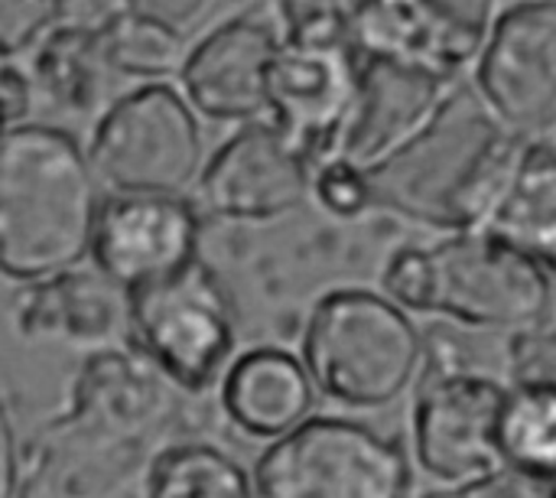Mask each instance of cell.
<instances>
[{"label": "cell", "mask_w": 556, "mask_h": 498, "mask_svg": "<svg viewBox=\"0 0 556 498\" xmlns=\"http://www.w3.org/2000/svg\"><path fill=\"white\" fill-rule=\"evenodd\" d=\"M182 395L130 343L91 349L68 404L20 450L23 498L143 496L150 457L179 437Z\"/></svg>", "instance_id": "cell-1"}, {"label": "cell", "mask_w": 556, "mask_h": 498, "mask_svg": "<svg viewBox=\"0 0 556 498\" xmlns=\"http://www.w3.org/2000/svg\"><path fill=\"white\" fill-rule=\"evenodd\" d=\"M554 274L556 264L489 228H450L433 241L397 245L381 267V294L407 313L508 333L556 320Z\"/></svg>", "instance_id": "cell-2"}, {"label": "cell", "mask_w": 556, "mask_h": 498, "mask_svg": "<svg viewBox=\"0 0 556 498\" xmlns=\"http://www.w3.org/2000/svg\"><path fill=\"white\" fill-rule=\"evenodd\" d=\"M101 186L75 134L23 121L0 130V274L33 281L88 261Z\"/></svg>", "instance_id": "cell-3"}, {"label": "cell", "mask_w": 556, "mask_h": 498, "mask_svg": "<svg viewBox=\"0 0 556 498\" xmlns=\"http://www.w3.org/2000/svg\"><path fill=\"white\" fill-rule=\"evenodd\" d=\"M525 137L498 124L459 82L440 117L394 160L368 173L378 209L440 232L479 228L492 212Z\"/></svg>", "instance_id": "cell-4"}, {"label": "cell", "mask_w": 556, "mask_h": 498, "mask_svg": "<svg viewBox=\"0 0 556 498\" xmlns=\"http://www.w3.org/2000/svg\"><path fill=\"white\" fill-rule=\"evenodd\" d=\"M420 359L417 323L381 290H326L303 320L300 362L313 388L349 411H381L401 401L417 382Z\"/></svg>", "instance_id": "cell-5"}, {"label": "cell", "mask_w": 556, "mask_h": 498, "mask_svg": "<svg viewBox=\"0 0 556 498\" xmlns=\"http://www.w3.org/2000/svg\"><path fill=\"white\" fill-rule=\"evenodd\" d=\"M127 343L182 395L202 398L238 346L235 297L199 254L179 271L127 290Z\"/></svg>", "instance_id": "cell-6"}, {"label": "cell", "mask_w": 556, "mask_h": 498, "mask_svg": "<svg viewBox=\"0 0 556 498\" xmlns=\"http://www.w3.org/2000/svg\"><path fill=\"white\" fill-rule=\"evenodd\" d=\"M85 160L104 192H179L202 170L199 114L169 78H147L94 114Z\"/></svg>", "instance_id": "cell-7"}, {"label": "cell", "mask_w": 556, "mask_h": 498, "mask_svg": "<svg viewBox=\"0 0 556 498\" xmlns=\"http://www.w3.org/2000/svg\"><path fill=\"white\" fill-rule=\"evenodd\" d=\"M414 470L401 440L349 418H303L267 440L251 486L261 498H404Z\"/></svg>", "instance_id": "cell-8"}, {"label": "cell", "mask_w": 556, "mask_h": 498, "mask_svg": "<svg viewBox=\"0 0 556 498\" xmlns=\"http://www.w3.org/2000/svg\"><path fill=\"white\" fill-rule=\"evenodd\" d=\"M505 382L485 369L417 372L410 440L417 466L450 496L482 483L505 466L495 444V421Z\"/></svg>", "instance_id": "cell-9"}, {"label": "cell", "mask_w": 556, "mask_h": 498, "mask_svg": "<svg viewBox=\"0 0 556 498\" xmlns=\"http://www.w3.org/2000/svg\"><path fill=\"white\" fill-rule=\"evenodd\" d=\"M472 91L521 137L556 134V0H518L495 13L476 59Z\"/></svg>", "instance_id": "cell-10"}, {"label": "cell", "mask_w": 556, "mask_h": 498, "mask_svg": "<svg viewBox=\"0 0 556 498\" xmlns=\"http://www.w3.org/2000/svg\"><path fill=\"white\" fill-rule=\"evenodd\" d=\"M309 160L267 117H254L202 163L192 202L205 219L270 225L309 206Z\"/></svg>", "instance_id": "cell-11"}, {"label": "cell", "mask_w": 556, "mask_h": 498, "mask_svg": "<svg viewBox=\"0 0 556 498\" xmlns=\"http://www.w3.org/2000/svg\"><path fill=\"white\" fill-rule=\"evenodd\" d=\"M463 78L424 62L358 52L355 91L336 153L365 173L381 170L440 117Z\"/></svg>", "instance_id": "cell-12"}, {"label": "cell", "mask_w": 556, "mask_h": 498, "mask_svg": "<svg viewBox=\"0 0 556 498\" xmlns=\"http://www.w3.org/2000/svg\"><path fill=\"white\" fill-rule=\"evenodd\" d=\"M358 52L349 36L280 39L264 75V117L316 166L336 140L355 91Z\"/></svg>", "instance_id": "cell-13"}, {"label": "cell", "mask_w": 556, "mask_h": 498, "mask_svg": "<svg viewBox=\"0 0 556 498\" xmlns=\"http://www.w3.org/2000/svg\"><path fill=\"white\" fill-rule=\"evenodd\" d=\"M205 215L179 192H101L88 261L134 290L199 258Z\"/></svg>", "instance_id": "cell-14"}, {"label": "cell", "mask_w": 556, "mask_h": 498, "mask_svg": "<svg viewBox=\"0 0 556 498\" xmlns=\"http://www.w3.org/2000/svg\"><path fill=\"white\" fill-rule=\"evenodd\" d=\"M280 46L274 13L248 10L186 46L176 82L199 117L244 124L264 117V75Z\"/></svg>", "instance_id": "cell-15"}, {"label": "cell", "mask_w": 556, "mask_h": 498, "mask_svg": "<svg viewBox=\"0 0 556 498\" xmlns=\"http://www.w3.org/2000/svg\"><path fill=\"white\" fill-rule=\"evenodd\" d=\"M10 320L29 343H65L75 349H104L127 343V290L104 277L91 261L46 277L20 281L10 300Z\"/></svg>", "instance_id": "cell-16"}, {"label": "cell", "mask_w": 556, "mask_h": 498, "mask_svg": "<svg viewBox=\"0 0 556 498\" xmlns=\"http://www.w3.org/2000/svg\"><path fill=\"white\" fill-rule=\"evenodd\" d=\"M215 388L225 421L251 440L287 434L316 401V388L300 356L270 343L231 356Z\"/></svg>", "instance_id": "cell-17"}, {"label": "cell", "mask_w": 556, "mask_h": 498, "mask_svg": "<svg viewBox=\"0 0 556 498\" xmlns=\"http://www.w3.org/2000/svg\"><path fill=\"white\" fill-rule=\"evenodd\" d=\"M101 23L59 16L23 55L36 98L65 114L94 117L108 104V75L101 55Z\"/></svg>", "instance_id": "cell-18"}, {"label": "cell", "mask_w": 556, "mask_h": 498, "mask_svg": "<svg viewBox=\"0 0 556 498\" xmlns=\"http://www.w3.org/2000/svg\"><path fill=\"white\" fill-rule=\"evenodd\" d=\"M479 228L556 264V134L525 137L515 166Z\"/></svg>", "instance_id": "cell-19"}, {"label": "cell", "mask_w": 556, "mask_h": 498, "mask_svg": "<svg viewBox=\"0 0 556 498\" xmlns=\"http://www.w3.org/2000/svg\"><path fill=\"white\" fill-rule=\"evenodd\" d=\"M147 498H248L251 473L208 440L176 437L163 444L143 473Z\"/></svg>", "instance_id": "cell-20"}, {"label": "cell", "mask_w": 556, "mask_h": 498, "mask_svg": "<svg viewBox=\"0 0 556 498\" xmlns=\"http://www.w3.org/2000/svg\"><path fill=\"white\" fill-rule=\"evenodd\" d=\"M495 444L505 466L556 486V385H508Z\"/></svg>", "instance_id": "cell-21"}, {"label": "cell", "mask_w": 556, "mask_h": 498, "mask_svg": "<svg viewBox=\"0 0 556 498\" xmlns=\"http://www.w3.org/2000/svg\"><path fill=\"white\" fill-rule=\"evenodd\" d=\"M101 55L111 75L124 78H173L186 55V39L173 29L117 7L101 23Z\"/></svg>", "instance_id": "cell-22"}, {"label": "cell", "mask_w": 556, "mask_h": 498, "mask_svg": "<svg viewBox=\"0 0 556 498\" xmlns=\"http://www.w3.org/2000/svg\"><path fill=\"white\" fill-rule=\"evenodd\" d=\"M407 3L424 29L430 65L450 75H466L498 13V0H407Z\"/></svg>", "instance_id": "cell-23"}, {"label": "cell", "mask_w": 556, "mask_h": 498, "mask_svg": "<svg viewBox=\"0 0 556 498\" xmlns=\"http://www.w3.org/2000/svg\"><path fill=\"white\" fill-rule=\"evenodd\" d=\"M309 202H316V209L326 219H342V222L365 219L375 209L368 173L352 166L345 157L332 153V157H326V160H319L313 166Z\"/></svg>", "instance_id": "cell-24"}, {"label": "cell", "mask_w": 556, "mask_h": 498, "mask_svg": "<svg viewBox=\"0 0 556 498\" xmlns=\"http://www.w3.org/2000/svg\"><path fill=\"white\" fill-rule=\"evenodd\" d=\"M502 375L505 385H556L554 320L505 333Z\"/></svg>", "instance_id": "cell-25"}, {"label": "cell", "mask_w": 556, "mask_h": 498, "mask_svg": "<svg viewBox=\"0 0 556 498\" xmlns=\"http://www.w3.org/2000/svg\"><path fill=\"white\" fill-rule=\"evenodd\" d=\"M358 0H267L280 39H332L345 36L349 10Z\"/></svg>", "instance_id": "cell-26"}, {"label": "cell", "mask_w": 556, "mask_h": 498, "mask_svg": "<svg viewBox=\"0 0 556 498\" xmlns=\"http://www.w3.org/2000/svg\"><path fill=\"white\" fill-rule=\"evenodd\" d=\"M62 16V0H0V59H23Z\"/></svg>", "instance_id": "cell-27"}, {"label": "cell", "mask_w": 556, "mask_h": 498, "mask_svg": "<svg viewBox=\"0 0 556 498\" xmlns=\"http://www.w3.org/2000/svg\"><path fill=\"white\" fill-rule=\"evenodd\" d=\"M121 7L189 39V36L202 33V26L212 20L218 0H121Z\"/></svg>", "instance_id": "cell-28"}, {"label": "cell", "mask_w": 556, "mask_h": 498, "mask_svg": "<svg viewBox=\"0 0 556 498\" xmlns=\"http://www.w3.org/2000/svg\"><path fill=\"white\" fill-rule=\"evenodd\" d=\"M556 486H544L511 466H502L498 473L485 476L482 483H472L466 489H459V498H551Z\"/></svg>", "instance_id": "cell-29"}, {"label": "cell", "mask_w": 556, "mask_h": 498, "mask_svg": "<svg viewBox=\"0 0 556 498\" xmlns=\"http://www.w3.org/2000/svg\"><path fill=\"white\" fill-rule=\"evenodd\" d=\"M16 486H20V444L13 431L10 398L0 385V498L16 496Z\"/></svg>", "instance_id": "cell-30"}, {"label": "cell", "mask_w": 556, "mask_h": 498, "mask_svg": "<svg viewBox=\"0 0 556 498\" xmlns=\"http://www.w3.org/2000/svg\"><path fill=\"white\" fill-rule=\"evenodd\" d=\"M0 130H3V124H0Z\"/></svg>", "instance_id": "cell-31"}]
</instances>
